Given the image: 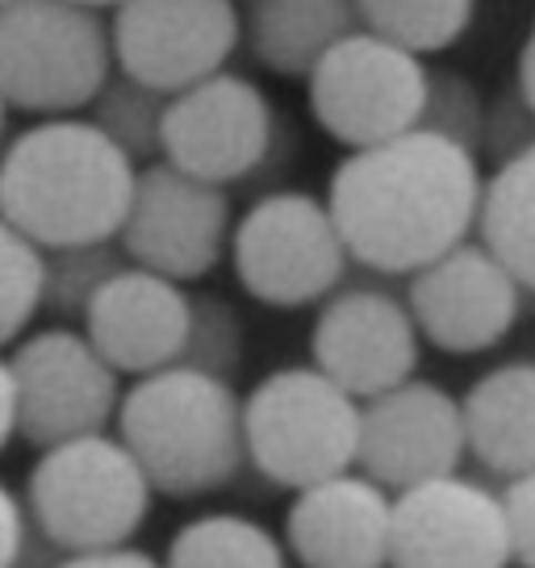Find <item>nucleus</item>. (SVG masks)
I'll return each mask as SVG.
<instances>
[{"label":"nucleus","mask_w":535,"mask_h":568,"mask_svg":"<svg viewBox=\"0 0 535 568\" xmlns=\"http://www.w3.org/2000/svg\"><path fill=\"white\" fill-rule=\"evenodd\" d=\"M506 527H511V551L523 568H535V473L515 477L502 494Z\"/></svg>","instance_id":"c756f323"},{"label":"nucleus","mask_w":535,"mask_h":568,"mask_svg":"<svg viewBox=\"0 0 535 568\" xmlns=\"http://www.w3.org/2000/svg\"><path fill=\"white\" fill-rule=\"evenodd\" d=\"M151 480L130 447L113 435H84L47 447L30 473V515L54 548H125L151 510Z\"/></svg>","instance_id":"423d86ee"},{"label":"nucleus","mask_w":535,"mask_h":568,"mask_svg":"<svg viewBox=\"0 0 535 568\" xmlns=\"http://www.w3.org/2000/svg\"><path fill=\"white\" fill-rule=\"evenodd\" d=\"M118 439L143 464L151 489L168 497L214 494L248 460L239 393L231 381L189 364L139 376L122 393Z\"/></svg>","instance_id":"7ed1b4c3"},{"label":"nucleus","mask_w":535,"mask_h":568,"mask_svg":"<svg viewBox=\"0 0 535 568\" xmlns=\"http://www.w3.org/2000/svg\"><path fill=\"white\" fill-rule=\"evenodd\" d=\"M118 71L101 9L75 0H13L0 9V97L9 109L72 118Z\"/></svg>","instance_id":"39448f33"},{"label":"nucleus","mask_w":535,"mask_h":568,"mask_svg":"<svg viewBox=\"0 0 535 568\" xmlns=\"http://www.w3.org/2000/svg\"><path fill=\"white\" fill-rule=\"evenodd\" d=\"M515 560L506 506L464 477H440L393 497L390 568H506Z\"/></svg>","instance_id":"2eb2a0df"},{"label":"nucleus","mask_w":535,"mask_h":568,"mask_svg":"<svg viewBox=\"0 0 535 568\" xmlns=\"http://www.w3.org/2000/svg\"><path fill=\"white\" fill-rule=\"evenodd\" d=\"M18 435V381H13V364L0 355V452Z\"/></svg>","instance_id":"473e14b6"},{"label":"nucleus","mask_w":535,"mask_h":568,"mask_svg":"<svg viewBox=\"0 0 535 568\" xmlns=\"http://www.w3.org/2000/svg\"><path fill=\"white\" fill-rule=\"evenodd\" d=\"M163 568H285V548L243 515H201L172 535Z\"/></svg>","instance_id":"4be33fe9"},{"label":"nucleus","mask_w":535,"mask_h":568,"mask_svg":"<svg viewBox=\"0 0 535 568\" xmlns=\"http://www.w3.org/2000/svg\"><path fill=\"white\" fill-rule=\"evenodd\" d=\"M231 264L251 302L268 310H302L340 293L352 251L326 196L276 189L234 222Z\"/></svg>","instance_id":"0eeeda50"},{"label":"nucleus","mask_w":535,"mask_h":568,"mask_svg":"<svg viewBox=\"0 0 535 568\" xmlns=\"http://www.w3.org/2000/svg\"><path fill=\"white\" fill-rule=\"evenodd\" d=\"M168 101L163 92L139 84L134 75L113 71L105 89L92 101V122L105 130L109 139L122 146L134 163H155L163 155V118H168Z\"/></svg>","instance_id":"b1692460"},{"label":"nucleus","mask_w":535,"mask_h":568,"mask_svg":"<svg viewBox=\"0 0 535 568\" xmlns=\"http://www.w3.org/2000/svg\"><path fill=\"white\" fill-rule=\"evenodd\" d=\"M485 118L489 105L482 92L473 89L456 71H431V92H427V113H423V130H435L444 139H456L473 151L485 146Z\"/></svg>","instance_id":"cd10ccee"},{"label":"nucleus","mask_w":535,"mask_h":568,"mask_svg":"<svg viewBox=\"0 0 535 568\" xmlns=\"http://www.w3.org/2000/svg\"><path fill=\"white\" fill-rule=\"evenodd\" d=\"M109 34L118 71L176 97L226 71L243 42V13L234 0H122Z\"/></svg>","instance_id":"f8f14e48"},{"label":"nucleus","mask_w":535,"mask_h":568,"mask_svg":"<svg viewBox=\"0 0 535 568\" xmlns=\"http://www.w3.org/2000/svg\"><path fill=\"white\" fill-rule=\"evenodd\" d=\"M360 414L364 402L314 364L276 368L243 402L248 460L272 485L297 494L343 477L360 464Z\"/></svg>","instance_id":"20e7f679"},{"label":"nucleus","mask_w":535,"mask_h":568,"mask_svg":"<svg viewBox=\"0 0 535 568\" xmlns=\"http://www.w3.org/2000/svg\"><path fill=\"white\" fill-rule=\"evenodd\" d=\"M477 239L535 293V142L485 176Z\"/></svg>","instance_id":"412c9836"},{"label":"nucleus","mask_w":535,"mask_h":568,"mask_svg":"<svg viewBox=\"0 0 535 568\" xmlns=\"http://www.w3.org/2000/svg\"><path fill=\"white\" fill-rule=\"evenodd\" d=\"M314 368L326 373L356 402H373L381 393L414 381L423 335L411 305L385 288L352 284L326 297L310 331Z\"/></svg>","instance_id":"4468645a"},{"label":"nucleus","mask_w":535,"mask_h":568,"mask_svg":"<svg viewBox=\"0 0 535 568\" xmlns=\"http://www.w3.org/2000/svg\"><path fill=\"white\" fill-rule=\"evenodd\" d=\"M193 331V293L160 272L125 264L92 297L84 335L118 373L151 376L184 359Z\"/></svg>","instance_id":"f3484780"},{"label":"nucleus","mask_w":535,"mask_h":568,"mask_svg":"<svg viewBox=\"0 0 535 568\" xmlns=\"http://www.w3.org/2000/svg\"><path fill=\"white\" fill-rule=\"evenodd\" d=\"M518 97L535 109V21L532 30H527V42H523V51H518Z\"/></svg>","instance_id":"72a5a7b5"},{"label":"nucleus","mask_w":535,"mask_h":568,"mask_svg":"<svg viewBox=\"0 0 535 568\" xmlns=\"http://www.w3.org/2000/svg\"><path fill=\"white\" fill-rule=\"evenodd\" d=\"M364 30L390 38L414 54L456 47L477 18V0H360Z\"/></svg>","instance_id":"5701e85b"},{"label":"nucleus","mask_w":535,"mask_h":568,"mask_svg":"<svg viewBox=\"0 0 535 568\" xmlns=\"http://www.w3.org/2000/svg\"><path fill=\"white\" fill-rule=\"evenodd\" d=\"M4 4H13V0H0V9H4Z\"/></svg>","instance_id":"e433bc0d"},{"label":"nucleus","mask_w":535,"mask_h":568,"mask_svg":"<svg viewBox=\"0 0 535 568\" xmlns=\"http://www.w3.org/2000/svg\"><path fill=\"white\" fill-rule=\"evenodd\" d=\"M26 544V510L13 489L0 480V568H13Z\"/></svg>","instance_id":"7c9ffc66"},{"label":"nucleus","mask_w":535,"mask_h":568,"mask_svg":"<svg viewBox=\"0 0 535 568\" xmlns=\"http://www.w3.org/2000/svg\"><path fill=\"white\" fill-rule=\"evenodd\" d=\"M285 539L305 568H390L393 497L356 473L319 480L293 497Z\"/></svg>","instance_id":"a211bd4d"},{"label":"nucleus","mask_w":535,"mask_h":568,"mask_svg":"<svg viewBox=\"0 0 535 568\" xmlns=\"http://www.w3.org/2000/svg\"><path fill=\"white\" fill-rule=\"evenodd\" d=\"M231 193L196 180L168 160L143 163L122 222L125 260L168 281H201L231 251Z\"/></svg>","instance_id":"9b49d317"},{"label":"nucleus","mask_w":535,"mask_h":568,"mask_svg":"<svg viewBox=\"0 0 535 568\" xmlns=\"http://www.w3.org/2000/svg\"><path fill=\"white\" fill-rule=\"evenodd\" d=\"M281 139L285 125L268 92L243 71H218L168 101L160 160L226 189L268 172Z\"/></svg>","instance_id":"1a4fd4ad"},{"label":"nucleus","mask_w":535,"mask_h":568,"mask_svg":"<svg viewBox=\"0 0 535 568\" xmlns=\"http://www.w3.org/2000/svg\"><path fill=\"white\" fill-rule=\"evenodd\" d=\"M47 302V251L0 213V347L26 335Z\"/></svg>","instance_id":"a878e982"},{"label":"nucleus","mask_w":535,"mask_h":568,"mask_svg":"<svg viewBox=\"0 0 535 568\" xmlns=\"http://www.w3.org/2000/svg\"><path fill=\"white\" fill-rule=\"evenodd\" d=\"M4 134H9V101L0 97V155H4V146H9V142H4Z\"/></svg>","instance_id":"f704fd0d"},{"label":"nucleus","mask_w":535,"mask_h":568,"mask_svg":"<svg viewBox=\"0 0 535 568\" xmlns=\"http://www.w3.org/2000/svg\"><path fill=\"white\" fill-rule=\"evenodd\" d=\"M9 364L18 381V435L42 452L101 435L122 409V373L92 347L84 331L47 326L26 335Z\"/></svg>","instance_id":"9d476101"},{"label":"nucleus","mask_w":535,"mask_h":568,"mask_svg":"<svg viewBox=\"0 0 535 568\" xmlns=\"http://www.w3.org/2000/svg\"><path fill=\"white\" fill-rule=\"evenodd\" d=\"M468 452L494 477L535 473V359L489 368L461 397Z\"/></svg>","instance_id":"6ab92c4d"},{"label":"nucleus","mask_w":535,"mask_h":568,"mask_svg":"<svg viewBox=\"0 0 535 568\" xmlns=\"http://www.w3.org/2000/svg\"><path fill=\"white\" fill-rule=\"evenodd\" d=\"M356 30H364L360 0H251L243 13L251 59L285 80H305L322 54Z\"/></svg>","instance_id":"aec40b11"},{"label":"nucleus","mask_w":535,"mask_h":568,"mask_svg":"<svg viewBox=\"0 0 535 568\" xmlns=\"http://www.w3.org/2000/svg\"><path fill=\"white\" fill-rule=\"evenodd\" d=\"M482 155L435 130L347 151L335 168L326 205L335 213L352 264L381 276H414L482 222Z\"/></svg>","instance_id":"f257e3e1"},{"label":"nucleus","mask_w":535,"mask_h":568,"mask_svg":"<svg viewBox=\"0 0 535 568\" xmlns=\"http://www.w3.org/2000/svg\"><path fill=\"white\" fill-rule=\"evenodd\" d=\"M431 68L423 54L373 30H356L319 59L305 75L314 122L347 151L402 139L423 125Z\"/></svg>","instance_id":"6e6552de"},{"label":"nucleus","mask_w":535,"mask_h":568,"mask_svg":"<svg viewBox=\"0 0 535 568\" xmlns=\"http://www.w3.org/2000/svg\"><path fill=\"white\" fill-rule=\"evenodd\" d=\"M75 4H89V9H118L122 0H75Z\"/></svg>","instance_id":"c9c22d12"},{"label":"nucleus","mask_w":535,"mask_h":568,"mask_svg":"<svg viewBox=\"0 0 535 568\" xmlns=\"http://www.w3.org/2000/svg\"><path fill=\"white\" fill-rule=\"evenodd\" d=\"M523 284L482 239L418 267L406 288L418 335L447 355H477L498 347L523 318Z\"/></svg>","instance_id":"ddd939ff"},{"label":"nucleus","mask_w":535,"mask_h":568,"mask_svg":"<svg viewBox=\"0 0 535 568\" xmlns=\"http://www.w3.org/2000/svg\"><path fill=\"white\" fill-rule=\"evenodd\" d=\"M130 264L118 239L109 243H80V247H51L47 251V302L59 318H84L92 297L105 288L122 267Z\"/></svg>","instance_id":"393cba45"},{"label":"nucleus","mask_w":535,"mask_h":568,"mask_svg":"<svg viewBox=\"0 0 535 568\" xmlns=\"http://www.w3.org/2000/svg\"><path fill=\"white\" fill-rule=\"evenodd\" d=\"M239 359H243V322L234 314V305L210 293L193 297V331H189V347L180 364L231 381Z\"/></svg>","instance_id":"bb28decb"},{"label":"nucleus","mask_w":535,"mask_h":568,"mask_svg":"<svg viewBox=\"0 0 535 568\" xmlns=\"http://www.w3.org/2000/svg\"><path fill=\"white\" fill-rule=\"evenodd\" d=\"M59 568H163L139 548H105V551H80L68 556Z\"/></svg>","instance_id":"2f4dec72"},{"label":"nucleus","mask_w":535,"mask_h":568,"mask_svg":"<svg viewBox=\"0 0 535 568\" xmlns=\"http://www.w3.org/2000/svg\"><path fill=\"white\" fill-rule=\"evenodd\" d=\"M468 452L464 406L435 381H406L364 402L360 414V468L385 489H414L452 477Z\"/></svg>","instance_id":"dca6fc26"},{"label":"nucleus","mask_w":535,"mask_h":568,"mask_svg":"<svg viewBox=\"0 0 535 568\" xmlns=\"http://www.w3.org/2000/svg\"><path fill=\"white\" fill-rule=\"evenodd\" d=\"M535 142V109L515 92L498 97L489 105V118H485V151H494V160H511L523 146Z\"/></svg>","instance_id":"c85d7f7f"},{"label":"nucleus","mask_w":535,"mask_h":568,"mask_svg":"<svg viewBox=\"0 0 535 568\" xmlns=\"http://www.w3.org/2000/svg\"><path fill=\"white\" fill-rule=\"evenodd\" d=\"M139 163L92 118H42L0 155V213L42 251L122 234Z\"/></svg>","instance_id":"f03ea898"}]
</instances>
